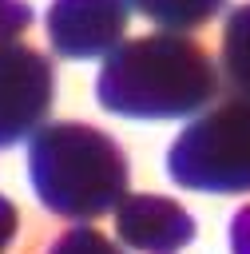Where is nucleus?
Listing matches in <instances>:
<instances>
[{"mask_svg": "<svg viewBox=\"0 0 250 254\" xmlns=\"http://www.w3.org/2000/svg\"><path fill=\"white\" fill-rule=\"evenodd\" d=\"M28 179L36 202L67 222H95L131 194V163L123 147L75 119L44 123L28 139Z\"/></svg>", "mask_w": 250, "mask_h": 254, "instance_id": "f03ea898", "label": "nucleus"}, {"mask_svg": "<svg viewBox=\"0 0 250 254\" xmlns=\"http://www.w3.org/2000/svg\"><path fill=\"white\" fill-rule=\"evenodd\" d=\"M16 234H20V210L8 194H0V254L16 242Z\"/></svg>", "mask_w": 250, "mask_h": 254, "instance_id": "9b49d317", "label": "nucleus"}, {"mask_svg": "<svg viewBox=\"0 0 250 254\" xmlns=\"http://www.w3.org/2000/svg\"><path fill=\"white\" fill-rule=\"evenodd\" d=\"M115 242L127 254H179L194 242V218L167 194H127L115 210Z\"/></svg>", "mask_w": 250, "mask_h": 254, "instance_id": "423d86ee", "label": "nucleus"}, {"mask_svg": "<svg viewBox=\"0 0 250 254\" xmlns=\"http://www.w3.org/2000/svg\"><path fill=\"white\" fill-rule=\"evenodd\" d=\"M218 67L187 32H147L103 56L95 99L123 119H194L218 95Z\"/></svg>", "mask_w": 250, "mask_h": 254, "instance_id": "f257e3e1", "label": "nucleus"}, {"mask_svg": "<svg viewBox=\"0 0 250 254\" xmlns=\"http://www.w3.org/2000/svg\"><path fill=\"white\" fill-rule=\"evenodd\" d=\"M32 20H36V12L28 0H0V48L20 44L24 32L32 28Z\"/></svg>", "mask_w": 250, "mask_h": 254, "instance_id": "9d476101", "label": "nucleus"}, {"mask_svg": "<svg viewBox=\"0 0 250 254\" xmlns=\"http://www.w3.org/2000/svg\"><path fill=\"white\" fill-rule=\"evenodd\" d=\"M218 75L230 83L234 95H250V0L230 8L226 24H222Z\"/></svg>", "mask_w": 250, "mask_h": 254, "instance_id": "0eeeda50", "label": "nucleus"}, {"mask_svg": "<svg viewBox=\"0 0 250 254\" xmlns=\"http://www.w3.org/2000/svg\"><path fill=\"white\" fill-rule=\"evenodd\" d=\"M167 175L183 190L250 194V95H226L202 107L171 143Z\"/></svg>", "mask_w": 250, "mask_h": 254, "instance_id": "7ed1b4c3", "label": "nucleus"}, {"mask_svg": "<svg viewBox=\"0 0 250 254\" xmlns=\"http://www.w3.org/2000/svg\"><path fill=\"white\" fill-rule=\"evenodd\" d=\"M230 254H250V206L230 218Z\"/></svg>", "mask_w": 250, "mask_h": 254, "instance_id": "f8f14e48", "label": "nucleus"}, {"mask_svg": "<svg viewBox=\"0 0 250 254\" xmlns=\"http://www.w3.org/2000/svg\"><path fill=\"white\" fill-rule=\"evenodd\" d=\"M131 12H139L143 20H151L159 32H194L202 24H210L226 0H127Z\"/></svg>", "mask_w": 250, "mask_h": 254, "instance_id": "6e6552de", "label": "nucleus"}, {"mask_svg": "<svg viewBox=\"0 0 250 254\" xmlns=\"http://www.w3.org/2000/svg\"><path fill=\"white\" fill-rule=\"evenodd\" d=\"M56 67L28 44L0 48V151L28 143L52 115Z\"/></svg>", "mask_w": 250, "mask_h": 254, "instance_id": "20e7f679", "label": "nucleus"}, {"mask_svg": "<svg viewBox=\"0 0 250 254\" xmlns=\"http://www.w3.org/2000/svg\"><path fill=\"white\" fill-rule=\"evenodd\" d=\"M48 254H127L115 238H107L103 230H95L91 222H71L52 246Z\"/></svg>", "mask_w": 250, "mask_h": 254, "instance_id": "1a4fd4ad", "label": "nucleus"}, {"mask_svg": "<svg viewBox=\"0 0 250 254\" xmlns=\"http://www.w3.org/2000/svg\"><path fill=\"white\" fill-rule=\"evenodd\" d=\"M127 0H52L44 12V32L60 60H103L127 40Z\"/></svg>", "mask_w": 250, "mask_h": 254, "instance_id": "39448f33", "label": "nucleus"}]
</instances>
